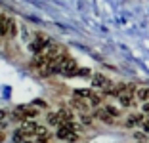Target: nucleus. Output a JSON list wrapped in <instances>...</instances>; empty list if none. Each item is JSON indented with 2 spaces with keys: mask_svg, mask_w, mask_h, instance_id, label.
<instances>
[{
  "mask_svg": "<svg viewBox=\"0 0 149 143\" xmlns=\"http://www.w3.org/2000/svg\"><path fill=\"white\" fill-rule=\"evenodd\" d=\"M143 118H145V113H136V115H130V117H126V122H124V126H126V128L141 126V124H143Z\"/></svg>",
  "mask_w": 149,
  "mask_h": 143,
  "instance_id": "obj_1",
  "label": "nucleus"
},
{
  "mask_svg": "<svg viewBox=\"0 0 149 143\" xmlns=\"http://www.w3.org/2000/svg\"><path fill=\"white\" fill-rule=\"evenodd\" d=\"M96 118H100L101 122H105V124H113L115 122V117L107 111L105 107H100V109H96Z\"/></svg>",
  "mask_w": 149,
  "mask_h": 143,
  "instance_id": "obj_2",
  "label": "nucleus"
},
{
  "mask_svg": "<svg viewBox=\"0 0 149 143\" xmlns=\"http://www.w3.org/2000/svg\"><path fill=\"white\" fill-rule=\"evenodd\" d=\"M92 84H94L96 88H103L105 92L111 88V82L107 80L105 76H103V74H94V76H92Z\"/></svg>",
  "mask_w": 149,
  "mask_h": 143,
  "instance_id": "obj_3",
  "label": "nucleus"
},
{
  "mask_svg": "<svg viewBox=\"0 0 149 143\" xmlns=\"http://www.w3.org/2000/svg\"><path fill=\"white\" fill-rule=\"evenodd\" d=\"M48 46V42L46 40H42V38H36V40H33L31 44H29V50H31L33 53H42L44 52V48Z\"/></svg>",
  "mask_w": 149,
  "mask_h": 143,
  "instance_id": "obj_4",
  "label": "nucleus"
},
{
  "mask_svg": "<svg viewBox=\"0 0 149 143\" xmlns=\"http://www.w3.org/2000/svg\"><path fill=\"white\" fill-rule=\"evenodd\" d=\"M48 57L44 56V53H35V57H33V67H36V69H42L46 63H48Z\"/></svg>",
  "mask_w": 149,
  "mask_h": 143,
  "instance_id": "obj_5",
  "label": "nucleus"
},
{
  "mask_svg": "<svg viewBox=\"0 0 149 143\" xmlns=\"http://www.w3.org/2000/svg\"><path fill=\"white\" fill-rule=\"evenodd\" d=\"M136 99H140L141 103L149 101V88H138L136 90Z\"/></svg>",
  "mask_w": 149,
  "mask_h": 143,
  "instance_id": "obj_6",
  "label": "nucleus"
},
{
  "mask_svg": "<svg viewBox=\"0 0 149 143\" xmlns=\"http://www.w3.org/2000/svg\"><path fill=\"white\" fill-rule=\"evenodd\" d=\"M21 130L25 132V134H35L36 124H35V122H29V118H27V120H23V122H21Z\"/></svg>",
  "mask_w": 149,
  "mask_h": 143,
  "instance_id": "obj_7",
  "label": "nucleus"
},
{
  "mask_svg": "<svg viewBox=\"0 0 149 143\" xmlns=\"http://www.w3.org/2000/svg\"><path fill=\"white\" fill-rule=\"evenodd\" d=\"M21 111L25 113V118H35L36 115H38V111H36V109H31L29 105H21Z\"/></svg>",
  "mask_w": 149,
  "mask_h": 143,
  "instance_id": "obj_8",
  "label": "nucleus"
},
{
  "mask_svg": "<svg viewBox=\"0 0 149 143\" xmlns=\"http://www.w3.org/2000/svg\"><path fill=\"white\" fill-rule=\"evenodd\" d=\"M25 135H27V134L21 130V128H19V130L13 132V141H15V143H23V141H25Z\"/></svg>",
  "mask_w": 149,
  "mask_h": 143,
  "instance_id": "obj_9",
  "label": "nucleus"
},
{
  "mask_svg": "<svg viewBox=\"0 0 149 143\" xmlns=\"http://www.w3.org/2000/svg\"><path fill=\"white\" fill-rule=\"evenodd\" d=\"M92 95L90 90H74V97H80V99H88Z\"/></svg>",
  "mask_w": 149,
  "mask_h": 143,
  "instance_id": "obj_10",
  "label": "nucleus"
},
{
  "mask_svg": "<svg viewBox=\"0 0 149 143\" xmlns=\"http://www.w3.org/2000/svg\"><path fill=\"white\" fill-rule=\"evenodd\" d=\"M48 124H50V126L61 124V120H59V115H57V113H52V115H48Z\"/></svg>",
  "mask_w": 149,
  "mask_h": 143,
  "instance_id": "obj_11",
  "label": "nucleus"
},
{
  "mask_svg": "<svg viewBox=\"0 0 149 143\" xmlns=\"http://www.w3.org/2000/svg\"><path fill=\"white\" fill-rule=\"evenodd\" d=\"M35 135H36V137H46V135H48V130H46L44 126H36Z\"/></svg>",
  "mask_w": 149,
  "mask_h": 143,
  "instance_id": "obj_12",
  "label": "nucleus"
},
{
  "mask_svg": "<svg viewBox=\"0 0 149 143\" xmlns=\"http://www.w3.org/2000/svg\"><path fill=\"white\" fill-rule=\"evenodd\" d=\"M80 120H82L84 126H90V124H92V117H86V115H82V118H80Z\"/></svg>",
  "mask_w": 149,
  "mask_h": 143,
  "instance_id": "obj_13",
  "label": "nucleus"
},
{
  "mask_svg": "<svg viewBox=\"0 0 149 143\" xmlns=\"http://www.w3.org/2000/svg\"><path fill=\"white\" fill-rule=\"evenodd\" d=\"M36 143H50V141L46 137H38V141H36Z\"/></svg>",
  "mask_w": 149,
  "mask_h": 143,
  "instance_id": "obj_14",
  "label": "nucleus"
},
{
  "mask_svg": "<svg viewBox=\"0 0 149 143\" xmlns=\"http://www.w3.org/2000/svg\"><path fill=\"white\" fill-rule=\"evenodd\" d=\"M4 141V134H2V132H0V143Z\"/></svg>",
  "mask_w": 149,
  "mask_h": 143,
  "instance_id": "obj_15",
  "label": "nucleus"
},
{
  "mask_svg": "<svg viewBox=\"0 0 149 143\" xmlns=\"http://www.w3.org/2000/svg\"><path fill=\"white\" fill-rule=\"evenodd\" d=\"M23 143H31V141H23Z\"/></svg>",
  "mask_w": 149,
  "mask_h": 143,
  "instance_id": "obj_16",
  "label": "nucleus"
}]
</instances>
